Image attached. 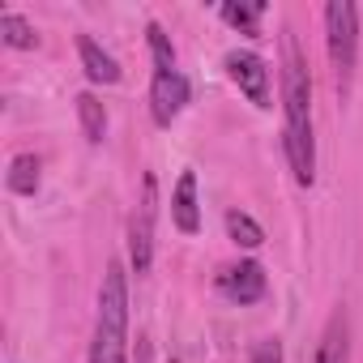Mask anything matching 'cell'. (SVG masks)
Instances as JSON below:
<instances>
[{"mask_svg": "<svg viewBox=\"0 0 363 363\" xmlns=\"http://www.w3.org/2000/svg\"><path fill=\"white\" fill-rule=\"evenodd\" d=\"M252 363H282V342L278 337H265L252 346Z\"/></svg>", "mask_w": 363, "mask_h": 363, "instance_id": "17", "label": "cell"}, {"mask_svg": "<svg viewBox=\"0 0 363 363\" xmlns=\"http://www.w3.org/2000/svg\"><path fill=\"white\" fill-rule=\"evenodd\" d=\"M227 231H231V240H235L240 248H261V240H265V231H261L244 210H231V214H227Z\"/></svg>", "mask_w": 363, "mask_h": 363, "instance_id": "15", "label": "cell"}, {"mask_svg": "<svg viewBox=\"0 0 363 363\" xmlns=\"http://www.w3.org/2000/svg\"><path fill=\"white\" fill-rule=\"evenodd\" d=\"M77 116H82L86 141H103V133H107V111H103V103H99L94 94H77Z\"/></svg>", "mask_w": 363, "mask_h": 363, "instance_id": "12", "label": "cell"}, {"mask_svg": "<svg viewBox=\"0 0 363 363\" xmlns=\"http://www.w3.org/2000/svg\"><path fill=\"white\" fill-rule=\"evenodd\" d=\"M137 363H150V342L145 337H137Z\"/></svg>", "mask_w": 363, "mask_h": 363, "instance_id": "18", "label": "cell"}, {"mask_svg": "<svg viewBox=\"0 0 363 363\" xmlns=\"http://www.w3.org/2000/svg\"><path fill=\"white\" fill-rule=\"evenodd\" d=\"M154 214H158V179L145 171L141 201H137V210L128 218V252H133L137 274H150V261H154Z\"/></svg>", "mask_w": 363, "mask_h": 363, "instance_id": "4", "label": "cell"}, {"mask_svg": "<svg viewBox=\"0 0 363 363\" xmlns=\"http://www.w3.org/2000/svg\"><path fill=\"white\" fill-rule=\"evenodd\" d=\"M0 35H5V43L9 48H22V52H30L39 39H35V26L22 18V13H0Z\"/></svg>", "mask_w": 363, "mask_h": 363, "instance_id": "14", "label": "cell"}, {"mask_svg": "<svg viewBox=\"0 0 363 363\" xmlns=\"http://www.w3.org/2000/svg\"><path fill=\"white\" fill-rule=\"evenodd\" d=\"M261 13H265V0H252V5H235V0H227V5H223V22L244 30V35H257Z\"/></svg>", "mask_w": 363, "mask_h": 363, "instance_id": "13", "label": "cell"}, {"mask_svg": "<svg viewBox=\"0 0 363 363\" xmlns=\"http://www.w3.org/2000/svg\"><path fill=\"white\" fill-rule=\"evenodd\" d=\"M218 282H223V291H227L235 303H257V299L265 295V269H261L257 261H240V265H231Z\"/></svg>", "mask_w": 363, "mask_h": 363, "instance_id": "7", "label": "cell"}, {"mask_svg": "<svg viewBox=\"0 0 363 363\" xmlns=\"http://www.w3.org/2000/svg\"><path fill=\"white\" fill-rule=\"evenodd\" d=\"M150 52H154V65H158V73H175V52H171V39H167V30L158 26V22H150Z\"/></svg>", "mask_w": 363, "mask_h": 363, "instance_id": "16", "label": "cell"}, {"mask_svg": "<svg viewBox=\"0 0 363 363\" xmlns=\"http://www.w3.org/2000/svg\"><path fill=\"white\" fill-rule=\"evenodd\" d=\"M39 171H43V162H39L35 154H18V158L9 162V189L22 193V197H30V193L39 189Z\"/></svg>", "mask_w": 363, "mask_h": 363, "instance_id": "11", "label": "cell"}, {"mask_svg": "<svg viewBox=\"0 0 363 363\" xmlns=\"http://www.w3.org/2000/svg\"><path fill=\"white\" fill-rule=\"evenodd\" d=\"M124 342H128V286H124V265L111 261L103 274V291H99L90 363H124Z\"/></svg>", "mask_w": 363, "mask_h": 363, "instance_id": "2", "label": "cell"}, {"mask_svg": "<svg viewBox=\"0 0 363 363\" xmlns=\"http://www.w3.org/2000/svg\"><path fill=\"white\" fill-rule=\"evenodd\" d=\"M77 52H82V65H86V73H90V82H103V86H116L120 82V65L90 39V35H82L77 39Z\"/></svg>", "mask_w": 363, "mask_h": 363, "instance_id": "9", "label": "cell"}, {"mask_svg": "<svg viewBox=\"0 0 363 363\" xmlns=\"http://www.w3.org/2000/svg\"><path fill=\"white\" fill-rule=\"evenodd\" d=\"M189 103V82L184 73H154V86H150V107H154V120L158 124H171Z\"/></svg>", "mask_w": 363, "mask_h": 363, "instance_id": "6", "label": "cell"}, {"mask_svg": "<svg viewBox=\"0 0 363 363\" xmlns=\"http://www.w3.org/2000/svg\"><path fill=\"white\" fill-rule=\"evenodd\" d=\"M325 30H329V60L337 73V90H350V73H354V56H359V9L350 0H333L325 9Z\"/></svg>", "mask_w": 363, "mask_h": 363, "instance_id": "3", "label": "cell"}, {"mask_svg": "<svg viewBox=\"0 0 363 363\" xmlns=\"http://www.w3.org/2000/svg\"><path fill=\"white\" fill-rule=\"evenodd\" d=\"M171 218H175V227L184 231V235H197L201 210H197V175H193V171L179 175V184H175V193H171Z\"/></svg>", "mask_w": 363, "mask_h": 363, "instance_id": "8", "label": "cell"}, {"mask_svg": "<svg viewBox=\"0 0 363 363\" xmlns=\"http://www.w3.org/2000/svg\"><path fill=\"white\" fill-rule=\"evenodd\" d=\"M282 103H286V154L291 171L308 189L316 179V150H312V86L303 56L295 48V35L282 30Z\"/></svg>", "mask_w": 363, "mask_h": 363, "instance_id": "1", "label": "cell"}, {"mask_svg": "<svg viewBox=\"0 0 363 363\" xmlns=\"http://www.w3.org/2000/svg\"><path fill=\"white\" fill-rule=\"evenodd\" d=\"M227 73H231V82H235L257 107H269V69H265L261 56H252V52H231V56H227Z\"/></svg>", "mask_w": 363, "mask_h": 363, "instance_id": "5", "label": "cell"}, {"mask_svg": "<svg viewBox=\"0 0 363 363\" xmlns=\"http://www.w3.org/2000/svg\"><path fill=\"white\" fill-rule=\"evenodd\" d=\"M316 363H346V316L333 312L325 333H320V350H316Z\"/></svg>", "mask_w": 363, "mask_h": 363, "instance_id": "10", "label": "cell"}]
</instances>
